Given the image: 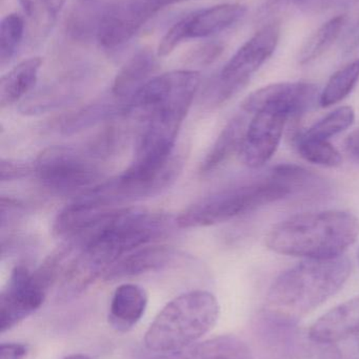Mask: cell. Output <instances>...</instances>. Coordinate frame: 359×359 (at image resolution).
<instances>
[{
	"label": "cell",
	"mask_w": 359,
	"mask_h": 359,
	"mask_svg": "<svg viewBox=\"0 0 359 359\" xmlns=\"http://www.w3.org/2000/svg\"><path fill=\"white\" fill-rule=\"evenodd\" d=\"M63 359H92L89 356L84 355V354H72V355L67 356V358Z\"/></svg>",
	"instance_id": "cell-34"
},
{
	"label": "cell",
	"mask_w": 359,
	"mask_h": 359,
	"mask_svg": "<svg viewBox=\"0 0 359 359\" xmlns=\"http://www.w3.org/2000/svg\"><path fill=\"white\" fill-rule=\"evenodd\" d=\"M272 2H278L280 1V0H271Z\"/></svg>",
	"instance_id": "cell-36"
},
{
	"label": "cell",
	"mask_w": 359,
	"mask_h": 359,
	"mask_svg": "<svg viewBox=\"0 0 359 359\" xmlns=\"http://www.w3.org/2000/svg\"><path fill=\"white\" fill-rule=\"evenodd\" d=\"M295 147L306 161L324 168H337L343 162L341 153L328 141L309 139L299 134L294 137Z\"/></svg>",
	"instance_id": "cell-25"
},
{
	"label": "cell",
	"mask_w": 359,
	"mask_h": 359,
	"mask_svg": "<svg viewBox=\"0 0 359 359\" xmlns=\"http://www.w3.org/2000/svg\"><path fill=\"white\" fill-rule=\"evenodd\" d=\"M183 164V157L173 156L166 168L156 176L143 178L124 172L116 178L97 184L78 198L93 208L111 210L118 205L151 198L162 194L176 181Z\"/></svg>",
	"instance_id": "cell-6"
},
{
	"label": "cell",
	"mask_w": 359,
	"mask_h": 359,
	"mask_svg": "<svg viewBox=\"0 0 359 359\" xmlns=\"http://www.w3.org/2000/svg\"><path fill=\"white\" fill-rule=\"evenodd\" d=\"M42 60L39 57L27 59L15 65L0 79V107H10L23 100L37 81Z\"/></svg>",
	"instance_id": "cell-19"
},
{
	"label": "cell",
	"mask_w": 359,
	"mask_h": 359,
	"mask_svg": "<svg viewBox=\"0 0 359 359\" xmlns=\"http://www.w3.org/2000/svg\"><path fill=\"white\" fill-rule=\"evenodd\" d=\"M359 332V297L341 304L316 320L309 339L320 345H330Z\"/></svg>",
	"instance_id": "cell-14"
},
{
	"label": "cell",
	"mask_w": 359,
	"mask_h": 359,
	"mask_svg": "<svg viewBox=\"0 0 359 359\" xmlns=\"http://www.w3.org/2000/svg\"><path fill=\"white\" fill-rule=\"evenodd\" d=\"M153 359H252V354L242 339L233 335H223Z\"/></svg>",
	"instance_id": "cell-18"
},
{
	"label": "cell",
	"mask_w": 359,
	"mask_h": 359,
	"mask_svg": "<svg viewBox=\"0 0 359 359\" xmlns=\"http://www.w3.org/2000/svg\"><path fill=\"white\" fill-rule=\"evenodd\" d=\"M347 19L346 15H339L320 25L301 46L299 62L307 65L324 55L341 35Z\"/></svg>",
	"instance_id": "cell-22"
},
{
	"label": "cell",
	"mask_w": 359,
	"mask_h": 359,
	"mask_svg": "<svg viewBox=\"0 0 359 359\" xmlns=\"http://www.w3.org/2000/svg\"><path fill=\"white\" fill-rule=\"evenodd\" d=\"M247 8L240 4H221L196 11L179 20L185 40L207 38L225 31L240 21Z\"/></svg>",
	"instance_id": "cell-13"
},
{
	"label": "cell",
	"mask_w": 359,
	"mask_h": 359,
	"mask_svg": "<svg viewBox=\"0 0 359 359\" xmlns=\"http://www.w3.org/2000/svg\"><path fill=\"white\" fill-rule=\"evenodd\" d=\"M48 288L36 271L27 266L13 269L0 295V331L6 332L37 311L48 294Z\"/></svg>",
	"instance_id": "cell-9"
},
{
	"label": "cell",
	"mask_w": 359,
	"mask_h": 359,
	"mask_svg": "<svg viewBox=\"0 0 359 359\" xmlns=\"http://www.w3.org/2000/svg\"><path fill=\"white\" fill-rule=\"evenodd\" d=\"M359 236V219L346 211L293 215L276 224L266 238L268 248L306 259L343 257Z\"/></svg>",
	"instance_id": "cell-2"
},
{
	"label": "cell",
	"mask_w": 359,
	"mask_h": 359,
	"mask_svg": "<svg viewBox=\"0 0 359 359\" xmlns=\"http://www.w3.org/2000/svg\"><path fill=\"white\" fill-rule=\"evenodd\" d=\"M358 263H359V249H358Z\"/></svg>",
	"instance_id": "cell-37"
},
{
	"label": "cell",
	"mask_w": 359,
	"mask_h": 359,
	"mask_svg": "<svg viewBox=\"0 0 359 359\" xmlns=\"http://www.w3.org/2000/svg\"><path fill=\"white\" fill-rule=\"evenodd\" d=\"M219 304L204 290L183 293L167 304L145 337L150 351L170 353L195 344L217 323Z\"/></svg>",
	"instance_id": "cell-3"
},
{
	"label": "cell",
	"mask_w": 359,
	"mask_h": 359,
	"mask_svg": "<svg viewBox=\"0 0 359 359\" xmlns=\"http://www.w3.org/2000/svg\"><path fill=\"white\" fill-rule=\"evenodd\" d=\"M148 306V294L143 287L124 284L112 297L109 324L119 332H128L141 320Z\"/></svg>",
	"instance_id": "cell-16"
},
{
	"label": "cell",
	"mask_w": 359,
	"mask_h": 359,
	"mask_svg": "<svg viewBox=\"0 0 359 359\" xmlns=\"http://www.w3.org/2000/svg\"><path fill=\"white\" fill-rule=\"evenodd\" d=\"M32 172H34V168L27 162L1 160V163H0L1 182H12L27 178Z\"/></svg>",
	"instance_id": "cell-29"
},
{
	"label": "cell",
	"mask_w": 359,
	"mask_h": 359,
	"mask_svg": "<svg viewBox=\"0 0 359 359\" xmlns=\"http://www.w3.org/2000/svg\"><path fill=\"white\" fill-rule=\"evenodd\" d=\"M359 80V58L337 71L320 95L322 107L337 104L353 90Z\"/></svg>",
	"instance_id": "cell-24"
},
{
	"label": "cell",
	"mask_w": 359,
	"mask_h": 359,
	"mask_svg": "<svg viewBox=\"0 0 359 359\" xmlns=\"http://www.w3.org/2000/svg\"><path fill=\"white\" fill-rule=\"evenodd\" d=\"M288 120L286 115L275 111L254 114L240 147L242 163L250 168H259L269 162L278 151Z\"/></svg>",
	"instance_id": "cell-12"
},
{
	"label": "cell",
	"mask_w": 359,
	"mask_h": 359,
	"mask_svg": "<svg viewBox=\"0 0 359 359\" xmlns=\"http://www.w3.org/2000/svg\"><path fill=\"white\" fill-rule=\"evenodd\" d=\"M318 86L309 82H282L270 84L249 95L242 103V111L248 114L263 111L284 114L297 118L309 111L318 98Z\"/></svg>",
	"instance_id": "cell-11"
},
{
	"label": "cell",
	"mask_w": 359,
	"mask_h": 359,
	"mask_svg": "<svg viewBox=\"0 0 359 359\" xmlns=\"http://www.w3.org/2000/svg\"><path fill=\"white\" fill-rule=\"evenodd\" d=\"M291 194L290 186L271 174L267 178L200 198L181 211L175 219V225L183 229L217 225Z\"/></svg>",
	"instance_id": "cell-4"
},
{
	"label": "cell",
	"mask_w": 359,
	"mask_h": 359,
	"mask_svg": "<svg viewBox=\"0 0 359 359\" xmlns=\"http://www.w3.org/2000/svg\"><path fill=\"white\" fill-rule=\"evenodd\" d=\"M1 229L6 227H11L16 223L17 219L25 212V206L18 200L12 198H1Z\"/></svg>",
	"instance_id": "cell-30"
},
{
	"label": "cell",
	"mask_w": 359,
	"mask_h": 359,
	"mask_svg": "<svg viewBox=\"0 0 359 359\" xmlns=\"http://www.w3.org/2000/svg\"><path fill=\"white\" fill-rule=\"evenodd\" d=\"M325 346H326V347L322 350L320 359H343L341 350H339V348L335 347L334 344H330V345Z\"/></svg>",
	"instance_id": "cell-32"
},
{
	"label": "cell",
	"mask_w": 359,
	"mask_h": 359,
	"mask_svg": "<svg viewBox=\"0 0 359 359\" xmlns=\"http://www.w3.org/2000/svg\"><path fill=\"white\" fill-rule=\"evenodd\" d=\"M157 69V59L150 50L135 53L114 78L111 94L128 100L153 78Z\"/></svg>",
	"instance_id": "cell-17"
},
{
	"label": "cell",
	"mask_w": 359,
	"mask_h": 359,
	"mask_svg": "<svg viewBox=\"0 0 359 359\" xmlns=\"http://www.w3.org/2000/svg\"><path fill=\"white\" fill-rule=\"evenodd\" d=\"M105 151L96 141L86 149L50 147L34 162V174L44 187L55 192L84 191L97 185Z\"/></svg>",
	"instance_id": "cell-5"
},
{
	"label": "cell",
	"mask_w": 359,
	"mask_h": 359,
	"mask_svg": "<svg viewBox=\"0 0 359 359\" xmlns=\"http://www.w3.org/2000/svg\"><path fill=\"white\" fill-rule=\"evenodd\" d=\"M247 128L248 124L244 116L237 115L230 120L204 157L200 166L202 174L214 172L236 151L240 153Z\"/></svg>",
	"instance_id": "cell-20"
},
{
	"label": "cell",
	"mask_w": 359,
	"mask_h": 359,
	"mask_svg": "<svg viewBox=\"0 0 359 359\" xmlns=\"http://www.w3.org/2000/svg\"><path fill=\"white\" fill-rule=\"evenodd\" d=\"M80 1H82V2H91V1H93V0H80Z\"/></svg>",
	"instance_id": "cell-35"
},
{
	"label": "cell",
	"mask_w": 359,
	"mask_h": 359,
	"mask_svg": "<svg viewBox=\"0 0 359 359\" xmlns=\"http://www.w3.org/2000/svg\"><path fill=\"white\" fill-rule=\"evenodd\" d=\"M159 11L150 0H115L99 15L96 39L105 50H115L130 41Z\"/></svg>",
	"instance_id": "cell-10"
},
{
	"label": "cell",
	"mask_w": 359,
	"mask_h": 359,
	"mask_svg": "<svg viewBox=\"0 0 359 359\" xmlns=\"http://www.w3.org/2000/svg\"><path fill=\"white\" fill-rule=\"evenodd\" d=\"M223 52V46L219 42H206V43L200 44L190 52L188 56V62L192 65H209L216 60L221 53Z\"/></svg>",
	"instance_id": "cell-28"
},
{
	"label": "cell",
	"mask_w": 359,
	"mask_h": 359,
	"mask_svg": "<svg viewBox=\"0 0 359 359\" xmlns=\"http://www.w3.org/2000/svg\"><path fill=\"white\" fill-rule=\"evenodd\" d=\"M178 252L170 246H143L124 255L105 271L107 280L131 278L148 272L158 271L172 265Z\"/></svg>",
	"instance_id": "cell-15"
},
{
	"label": "cell",
	"mask_w": 359,
	"mask_h": 359,
	"mask_svg": "<svg viewBox=\"0 0 359 359\" xmlns=\"http://www.w3.org/2000/svg\"><path fill=\"white\" fill-rule=\"evenodd\" d=\"M128 114V100L116 98L112 95V98L100 99L72 114L63 122L61 130L65 135L76 134L86 128L96 126L99 122Z\"/></svg>",
	"instance_id": "cell-21"
},
{
	"label": "cell",
	"mask_w": 359,
	"mask_h": 359,
	"mask_svg": "<svg viewBox=\"0 0 359 359\" xmlns=\"http://www.w3.org/2000/svg\"><path fill=\"white\" fill-rule=\"evenodd\" d=\"M280 39V23L272 22L244 42L221 69L213 88L214 102L221 104L244 88L251 76L271 58Z\"/></svg>",
	"instance_id": "cell-7"
},
{
	"label": "cell",
	"mask_w": 359,
	"mask_h": 359,
	"mask_svg": "<svg viewBox=\"0 0 359 359\" xmlns=\"http://www.w3.org/2000/svg\"><path fill=\"white\" fill-rule=\"evenodd\" d=\"M200 81V74L193 69L155 76L128 99L129 114L141 111L145 117L155 111H169L187 117Z\"/></svg>",
	"instance_id": "cell-8"
},
{
	"label": "cell",
	"mask_w": 359,
	"mask_h": 359,
	"mask_svg": "<svg viewBox=\"0 0 359 359\" xmlns=\"http://www.w3.org/2000/svg\"><path fill=\"white\" fill-rule=\"evenodd\" d=\"M347 257L305 259L282 272L268 291L265 318L296 326L301 318L337 294L349 278Z\"/></svg>",
	"instance_id": "cell-1"
},
{
	"label": "cell",
	"mask_w": 359,
	"mask_h": 359,
	"mask_svg": "<svg viewBox=\"0 0 359 359\" xmlns=\"http://www.w3.org/2000/svg\"><path fill=\"white\" fill-rule=\"evenodd\" d=\"M152 4H155L158 8H164L167 6H171V4H178V2L183 1V0H150Z\"/></svg>",
	"instance_id": "cell-33"
},
{
	"label": "cell",
	"mask_w": 359,
	"mask_h": 359,
	"mask_svg": "<svg viewBox=\"0 0 359 359\" xmlns=\"http://www.w3.org/2000/svg\"><path fill=\"white\" fill-rule=\"evenodd\" d=\"M67 0H19L23 14L36 37L44 38L52 31Z\"/></svg>",
	"instance_id": "cell-23"
},
{
	"label": "cell",
	"mask_w": 359,
	"mask_h": 359,
	"mask_svg": "<svg viewBox=\"0 0 359 359\" xmlns=\"http://www.w3.org/2000/svg\"><path fill=\"white\" fill-rule=\"evenodd\" d=\"M354 120L355 113L352 107H339L301 134L306 138L328 141L349 128L354 123Z\"/></svg>",
	"instance_id": "cell-26"
},
{
	"label": "cell",
	"mask_w": 359,
	"mask_h": 359,
	"mask_svg": "<svg viewBox=\"0 0 359 359\" xmlns=\"http://www.w3.org/2000/svg\"><path fill=\"white\" fill-rule=\"evenodd\" d=\"M25 23L22 17L8 14L0 23V65L1 67L11 62L25 35Z\"/></svg>",
	"instance_id": "cell-27"
},
{
	"label": "cell",
	"mask_w": 359,
	"mask_h": 359,
	"mask_svg": "<svg viewBox=\"0 0 359 359\" xmlns=\"http://www.w3.org/2000/svg\"><path fill=\"white\" fill-rule=\"evenodd\" d=\"M29 353V347L25 344H2L0 347V359H25Z\"/></svg>",
	"instance_id": "cell-31"
}]
</instances>
